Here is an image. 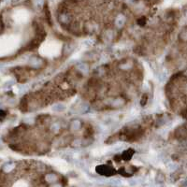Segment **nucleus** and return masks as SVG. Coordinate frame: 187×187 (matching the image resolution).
Returning <instances> with one entry per match:
<instances>
[{"mask_svg": "<svg viewBox=\"0 0 187 187\" xmlns=\"http://www.w3.org/2000/svg\"><path fill=\"white\" fill-rule=\"evenodd\" d=\"M41 64H42L41 59H40V58L36 57V56H33L30 60H29V65H30V67H35V68L40 67Z\"/></svg>", "mask_w": 187, "mask_h": 187, "instance_id": "3", "label": "nucleus"}, {"mask_svg": "<svg viewBox=\"0 0 187 187\" xmlns=\"http://www.w3.org/2000/svg\"><path fill=\"white\" fill-rule=\"evenodd\" d=\"M111 104L112 106H114V107H120L122 104H124V101H122V98H116V99H113V100L111 101Z\"/></svg>", "mask_w": 187, "mask_h": 187, "instance_id": "13", "label": "nucleus"}, {"mask_svg": "<svg viewBox=\"0 0 187 187\" xmlns=\"http://www.w3.org/2000/svg\"><path fill=\"white\" fill-rule=\"evenodd\" d=\"M28 89H29V86L26 85V84H22V85L19 86V92H20L21 94L26 92Z\"/></svg>", "mask_w": 187, "mask_h": 187, "instance_id": "19", "label": "nucleus"}, {"mask_svg": "<svg viewBox=\"0 0 187 187\" xmlns=\"http://www.w3.org/2000/svg\"><path fill=\"white\" fill-rule=\"evenodd\" d=\"M58 21L63 25H69L72 24V15L67 11H62L58 14Z\"/></svg>", "mask_w": 187, "mask_h": 187, "instance_id": "1", "label": "nucleus"}, {"mask_svg": "<svg viewBox=\"0 0 187 187\" xmlns=\"http://www.w3.org/2000/svg\"><path fill=\"white\" fill-rule=\"evenodd\" d=\"M69 127L72 131H77L82 127V122H80V121H79V120H73L71 122H70Z\"/></svg>", "mask_w": 187, "mask_h": 187, "instance_id": "6", "label": "nucleus"}, {"mask_svg": "<svg viewBox=\"0 0 187 187\" xmlns=\"http://www.w3.org/2000/svg\"><path fill=\"white\" fill-rule=\"evenodd\" d=\"M0 29H1V22H0Z\"/></svg>", "mask_w": 187, "mask_h": 187, "instance_id": "28", "label": "nucleus"}, {"mask_svg": "<svg viewBox=\"0 0 187 187\" xmlns=\"http://www.w3.org/2000/svg\"><path fill=\"white\" fill-rule=\"evenodd\" d=\"M177 135H178L179 137H180V138H183V137H185V136H187V129L185 127H180L178 130H177Z\"/></svg>", "mask_w": 187, "mask_h": 187, "instance_id": "11", "label": "nucleus"}, {"mask_svg": "<svg viewBox=\"0 0 187 187\" xmlns=\"http://www.w3.org/2000/svg\"><path fill=\"white\" fill-rule=\"evenodd\" d=\"M105 37L106 38H108V40H111L112 38H113V32H112L111 30H108L106 31L105 33Z\"/></svg>", "mask_w": 187, "mask_h": 187, "instance_id": "18", "label": "nucleus"}, {"mask_svg": "<svg viewBox=\"0 0 187 187\" xmlns=\"http://www.w3.org/2000/svg\"><path fill=\"white\" fill-rule=\"evenodd\" d=\"M131 67V64L129 63H124V64H122V65L120 66V67L122 69H129V67Z\"/></svg>", "mask_w": 187, "mask_h": 187, "instance_id": "22", "label": "nucleus"}, {"mask_svg": "<svg viewBox=\"0 0 187 187\" xmlns=\"http://www.w3.org/2000/svg\"><path fill=\"white\" fill-rule=\"evenodd\" d=\"M140 182V179H132L130 180H128V184L130 186H136L138 185V183Z\"/></svg>", "mask_w": 187, "mask_h": 187, "instance_id": "17", "label": "nucleus"}, {"mask_svg": "<svg viewBox=\"0 0 187 187\" xmlns=\"http://www.w3.org/2000/svg\"><path fill=\"white\" fill-rule=\"evenodd\" d=\"M32 4H33L35 9H38V11H40L44 7L45 0H32Z\"/></svg>", "mask_w": 187, "mask_h": 187, "instance_id": "7", "label": "nucleus"}, {"mask_svg": "<svg viewBox=\"0 0 187 187\" xmlns=\"http://www.w3.org/2000/svg\"><path fill=\"white\" fill-rule=\"evenodd\" d=\"M76 166L80 169L82 170H84V171H87L88 170V167H87V165L83 162V161H77L76 162Z\"/></svg>", "mask_w": 187, "mask_h": 187, "instance_id": "12", "label": "nucleus"}, {"mask_svg": "<svg viewBox=\"0 0 187 187\" xmlns=\"http://www.w3.org/2000/svg\"><path fill=\"white\" fill-rule=\"evenodd\" d=\"M51 130L53 131V132H55V133H56V132H58V131L60 130V125L55 122V124H53V125H51Z\"/></svg>", "mask_w": 187, "mask_h": 187, "instance_id": "20", "label": "nucleus"}, {"mask_svg": "<svg viewBox=\"0 0 187 187\" xmlns=\"http://www.w3.org/2000/svg\"><path fill=\"white\" fill-rule=\"evenodd\" d=\"M51 187H62L60 184H54V185H53Z\"/></svg>", "mask_w": 187, "mask_h": 187, "instance_id": "26", "label": "nucleus"}, {"mask_svg": "<svg viewBox=\"0 0 187 187\" xmlns=\"http://www.w3.org/2000/svg\"><path fill=\"white\" fill-rule=\"evenodd\" d=\"M124 2L128 3V4H133V3L136 2V0H124Z\"/></svg>", "mask_w": 187, "mask_h": 187, "instance_id": "25", "label": "nucleus"}, {"mask_svg": "<svg viewBox=\"0 0 187 187\" xmlns=\"http://www.w3.org/2000/svg\"><path fill=\"white\" fill-rule=\"evenodd\" d=\"M75 1H78V2H82V1H85V0H75Z\"/></svg>", "mask_w": 187, "mask_h": 187, "instance_id": "27", "label": "nucleus"}, {"mask_svg": "<svg viewBox=\"0 0 187 187\" xmlns=\"http://www.w3.org/2000/svg\"><path fill=\"white\" fill-rule=\"evenodd\" d=\"M15 83V82L13 80H8L7 82H5V84H4V87L5 88H9V87H11V86H12Z\"/></svg>", "mask_w": 187, "mask_h": 187, "instance_id": "21", "label": "nucleus"}, {"mask_svg": "<svg viewBox=\"0 0 187 187\" xmlns=\"http://www.w3.org/2000/svg\"><path fill=\"white\" fill-rule=\"evenodd\" d=\"M109 183L111 185H113V186H119V185L122 184V182L119 179H112V180H109Z\"/></svg>", "mask_w": 187, "mask_h": 187, "instance_id": "16", "label": "nucleus"}, {"mask_svg": "<svg viewBox=\"0 0 187 187\" xmlns=\"http://www.w3.org/2000/svg\"><path fill=\"white\" fill-rule=\"evenodd\" d=\"M88 111H89V105L86 104V103H82V104L80 105L79 108H78V112L79 113H82V114L86 113Z\"/></svg>", "mask_w": 187, "mask_h": 187, "instance_id": "8", "label": "nucleus"}, {"mask_svg": "<svg viewBox=\"0 0 187 187\" xmlns=\"http://www.w3.org/2000/svg\"><path fill=\"white\" fill-rule=\"evenodd\" d=\"M45 180H46L47 182L49 183H53L55 182L57 180V176L55 175V174H53V173H50V174H47L46 175V178H45Z\"/></svg>", "mask_w": 187, "mask_h": 187, "instance_id": "9", "label": "nucleus"}, {"mask_svg": "<svg viewBox=\"0 0 187 187\" xmlns=\"http://www.w3.org/2000/svg\"><path fill=\"white\" fill-rule=\"evenodd\" d=\"M24 1H25V0H11V4L13 5V6H15V5H19V4H21V3L24 2Z\"/></svg>", "mask_w": 187, "mask_h": 187, "instance_id": "24", "label": "nucleus"}, {"mask_svg": "<svg viewBox=\"0 0 187 187\" xmlns=\"http://www.w3.org/2000/svg\"><path fill=\"white\" fill-rule=\"evenodd\" d=\"M158 79L160 80V82H164L167 79V73L166 72H162L160 74V77H158Z\"/></svg>", "mask_w": 187, "mask_h": 187, "instance_id": "23", "label": "nucleus"}, {"mask_svg": "<svg viewBox=\"0 0 187 187\" xmlns=\"http://www.w3.org/2000/svg\"><path fill=\"white\" fill-rule=\"evenodd\" d=\"M180 38L182 41H187V28H184L182 32H180Z\"/></svg>", "mask_w": 187, "mask_h": 187, "instance_id": "15", "label": "nucleus"}, {"mask_svg": "<svg viewBox=\"0 0 187 187\" xmlns=\"http://www.w3.org/2000/svg\"><path fill=\"white\" fill-rule=\"evenodd\" d=\"M126 22V17L124 14H118L115 17L114 20V25L117 28H122Z\"/></svg>", "mask_w": 187, "mask_h": 187, "instance_id": "2", "label": "nucleus"}, {"mask_svg": "<svg viewBox=\"0 0 187 187\" xmlns=\"http://www.w3.org/2000/svg\"><path fill=\"white\" fill-rule=\"evenodd\" d=\"M76 67H77V69H78L80 72H82V74H87V73L89 72V67L84 62L77 64Z\"/></svg>", "mask_w": 187, "mask_h": 187, "instance_id": "4", "label": "nucleus"}, {"mask_svg": "<svg viewBox=\"0 0 187 187\" xmlns=\"http://www.w3.org/2000/svg\"><path fill=\"white\" fill-rule=\"evenodd\" d=\"M14 167H15V164L13 162H8L3 166V170H4L5 172H9L11 170L14 169Z\"/></svg>", "mask_w": 187, "mask_h": 187, "instance_id": "10", "label": "nucleus"}, {"mask_svg": "<svg viewBox=\"0 0 187 187\" xmlns=\"http://www.w3.org/2000/svg\"><path fill=\"white\" fill-rule=\"evenodd\" d=\"M167 169L169 170V171H175V170L178 169V165H177L176 163H173V162H169L167 163Z\"/></svg>", "mask_w": 187, "mask_h": 187, "instance_id": "14", "label": "nucleus"}, {"mask_svg": "<svg viewBox=\"0 0 187 187\" xmlns=\"http://www.w3.org/2000/svg\"><path fill=\"white\" fill-rule=\"evenodd\" d=\"M67 109V107L65 104L63 103H57V104H54L53 107V111L54 112H63Z\"/></svg>", "mask_w": 187, "mask_h": 187, "instance_id": "5", "label": "nucleus"}]
</instances>
